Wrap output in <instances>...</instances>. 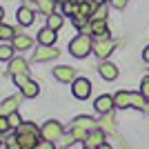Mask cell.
Here are the masks:
<instances>
[{
	"label": "cell",
	"instance_id": "1",
	"mask_svg": "<svg viewBox=\"0 0 149 149\" xmlns=\"http://www.w3.org/2000/svg\"><path fill=\"white\" fill-rule=\"evenodd\" d=\"M91 49H93V42H91V38H89L87 33H80V36H76L74 40L69 42V51H71V56H76V58H85Z\"/></svg>",
	"mask_w": 149,
	"mask_h": 149
},
{
	"label": "cell",
	"instance_id": "2",
	"mask_svg": "<svg viewBox=\"0 0 149 149\" xmlns=\"http://www.w3.org/2000/svg\"><path fill=\"white\" fill-rule=\"evenodd\" d=\"M40 136H42L45 140L56 143V140H60V138H62V125L58 123V120H49V123H45L42 134H40Z\"/></svg>",
	"mask_w": 149,
	"mask_h": 149
},
{
	"label": "cell",
	"instance_id": "3",
	"mask_svg": "<svg viewBox=\"0 0 149 149\" xmlns=\"http://www.w3.org/2000/svg\"><path fill=\"white\" fill-rule=\"evenodd\" d=\"M71 93H74L78 100L89 98V93H91V82H89L87 78H76L74 85H71Z\"/></svg>",
	"mask_w": 149,
	"mask_h": 149
},
{
	"label": "cell",
	"instance_id": "4",
	"mask_svg": "<svg viewBox=\"0 0 149 149\" xmlns=\"http://www.w3.org/2000/svg\"><path fill=\"white\" fill-rule=\"evenodd\" d=\"M113 47H116V42H113L111 38H102V40H98V42L93 45V54L105 60V58H109L113 54Z\"/></svg>",
	"mask_w": 149,
	"mask_h": 149
},
{
	"label": "cell",
	"instance_id": "5",
	"mask_svg": "<svg viewBox=\"0 0 149 149\" xmlns=\"http://www.w3.org/2000/svg\"><path fill=\"white\" fill-rule=\"evenodd\" d=\"M60 56V51L56 49V47H40L38 51H33V62H47V60H54V58H58Z\"/></svg>",
	"mask_w": 149,
	"mask_h": 149
},
{
	"label": "cell",
	"instance_id": "6",
	"mask_svg": "<svg viewBox=\"0 0 149 149\" xmlns=\"http://www.w3.org/2000/svg\"><path fill=\"white\" fill-rule=\"evenodd\" d=\"M54 78L60 82H74L76 80V69L67 67V65H60V67L54 69Z\"/></svg>",
	"mask_w": 149,
	"mask_h": 149
},
{
	"label": "cell",
	"instance_id": "7",
	"mask_svg": "<svg viewBox=\"0 0 149 149\" xmlns=\"http://www.w3.org/2000/svg\"><path fill=\"white\" fill-rule=\"evenodd\" d=\"M16 140L22 149H38V136L36 134H16Z\"/></svg>",
	"mask_w": 149,
	"mask_h": 149
},
{
	"label": "cell",
	"instance_id": "8",
	"mask_svg": "<svg viewBox=\"0 0 149 149\" xmlns=\"http://www.w3.org/2000/svg\"><path fill=\"white\" fill-rule=\"evenodd\" d=\"M89 27H91V33L98 38V40H102V38H109L107 20H91V22H89Z\"/></svg>",
	"mask_w": 149,
	"mask_h": 149
},
{
	"label": "cell",
	"instance_id": "9",
	"mask_svg": "<svg viewBox=\"0 0 149 149\" xmlns=\"http://www.w3.org/2000/svg\"><path fill=\"white\" fill-rule=\"evenodd\" d=\"M96 111L98 113H109L113 109V107H116V102H113V96H100L98 100H96Z\"/></svg>",
	"mask_w": 149,
	"mask_h": 149
},
{
	"label": "cell",
	"instance_id": "10",
	"mask_svg": "<svg viewBox=\"0 0 149 149\" xmlns=\"http://www.w3.org/2000/svg\"><path fill=\"white\" fill-rule=\"evenodd\" d=\"M56 36H58V33L51 29V27H45V29H40V33H38V42L45 45V47H54Z\"/></svg>",
	"mask_w": 149,
	"mask_h": 149
},
{
	"label": "cell",
	"instance_id": "11",
	"mask_svg": "<svg viewBox=\"0 0 149 149\" xmlns=\"http://www.w3.org/2000/svg\"><path fill=\"white\" fill-rule=\"evenodd\" d=\"M98 71H100V76H102L105 80H116V78H118V67L111 65V62H107V60L98 67Z\"/></svg>",
	"mask_w": 149,
	"mask_h": 149
},
{
	"label": "cell",
	"instance_id": "12",
	"mask_svg": "<svg viewBox=\"0 0 149 149\" xmlns=\"http://www.w3.org/2000/svg\"><path fill=\"white\" fill-rule=\"evenodd\" d=\"M71 127H80V129H87V131H93L98 129V120L89 118V116H78V118L71 123Z\"/></svg>",
	"mask_w": 149,
	"mask_h": 149
},
{
	"label": "cell",
	"instance_id": "13",
	"mask_svg": "<svg viewBox=\"0 0 149 149\" xmlns=\"http://www.w3.org/2000/svg\"><path fill=\"white\" fill-rule=\"evenodd\" d=\"M18 105H20V98L18 96H11V98H7L2 105H0V113L2 116H9V113L18 111Z\"/></svg>",
	"mask_w": 149,
	"mask_h": 149
},
{
	"label": "cell",
	"instance_id": "14",
	"mask_svg": "<svg viewBox=\"0 0 149 149\" xmlns=\"http://www.w3.org/2000/svg\"><path fill=\"white\" fill-rule=\"evenodd\" d=\"M13 47H16V51L31 49V47H33V38H31V36H25V33H20V36L13 38Z\"/></svg>",
	"mask_w": 149,
	"mask_h": 149
},
{
	"label": "cell",
	"instance_id": "15",
	"mask_svg": "<svg viewBox=\"0 0 149 149\" xmlns=\"http://www.w3.org/2000/svg\"><path fill=\"white\" fill-rule=\"evenodd\" d=\"M16 16H18V22H20V25H25V27L33 22V11H31L29 7H20Z\"/></svg>",
	"mask_w": 149,
	"mask_h": 149
},
{
	"label": "cell",
	"instance_id": "16",
	"mask_svg": "<svg viewBox=\"0 0 149 149\" xmlns=\"http://www.w3.org/2000/svg\"><path fill=\"white\" fill-rule=\"evenodd\" d=\"M98 127H100L102 131H107V134H113V131H116V125H113L111 111H109V113H102V120L98 123Z\"/></svg>",
	"mask_w": 149,
	"mask_h": 149
},
{
	"label": "cell",
	"instance_id": "17",
	"mask_svg": "<svg viewBox=\"0 0 149 149\" xmlns=\"http://www.w3.org/2000/svg\"><path fill=\"white\" fill-rule=\"evenodd\" d=\"M105 143V131L100 129H93L91 134H89V138H87V145H91V147H100V145Z\"/></svg>",
	"mask_w": 149,
	"mask_h": 149
},
{
	"label": "cell",
	"instance_id": "18",
	"mask_svg": "<svg viewBox=\"0 0 149 149\" xmlns=\"http://www.w3.org/2000/svg\"><path fill=\"white\" fill-rule=\"evenodd\" d=\"M113 102H116V107H120V109L131 107V93L129 91H118L113 96Z\"/></svg>",
	"mask_w": 149,
	"mask_h": 149
},
{
	"label": "cell",
	"instance_id": "19",
	"mask_svg": "<svg viewBox=\"0 0 149 149\" xmlns=\"http://www.w3.org/2000/svg\"><path fill=\"white\" fill-rule=\"evenodd\" d=\"M9 71H11V76H16V74H29L27 62L22 60V58H16V60H11V65H9Z\"/></svg>",
	"mask_w": 149,
	"mask_h": 149
},
{
	"label": "cell",
	"instance_id": "20",
	"mask_svg": "<svg viewBox=\"0 0 149 149\" xmlns=\"http://www.w3.org/2000/svg\"><path fill=\"white\" fill-rule=\"evenodd\" d=\"M62 9H65V13L67 16H80V2L78 0H67V2H62Z\"/></svg>",
	"mask_w": 149,
	"mask_h": 149
},
{
	"label": "cell",
	"instance_id": "21",
	"mask_svg": "<svg viewBox=\"0 0 149 149\" xmlns=\"http://www.w3.org/2000/svg\"><path fill=\"white\" fill-rule=\"evenodd\" d=\"M20 89H22V96H27V98H36L38 93H40V87H38L36 82H31V80L27 82V85H22Z\"/></svg>",
	"mask_w": 149,
	"mask_h": 149
},
{
	"label": "cell",
	"instance_id": "22",
	"mask_svg": "<svg viewBox=\"0 0 149 149\" xmlns=\"http://www.w3.org/2000/svg\"><path fill=\"white\" fill-rule=\"evenodd\" d=\"M38 9L42 13H47V16H51V13H56L54 9H56V0H38Z\"/></svg>",
	"mask_w": 149,
	"mask_h": 149
},
{
	"label": "cell",
	"instance_id": "23",
	"mask_svg": "<svg viewBox=\"0 0 149 149\" xmlns=\"http://www.w3.org/2000/svg\"><path fill=\"white\" fill-rule=\"evenodd\" d=\"M62 22H65V20H62V16L60 13H51V16H47V27H51V29L54 31H58L62 27Z\"/></svg>",
	"mask_w": 149,
	"mask_h": 149
},
{
	"label": "cell",
	"instance_id": "24",
	"mask_svg": "<svg viewBox=\"0 0 149 149\" xmlns=\"http://www.w3.org/2000/svg\"><path fill=\"white\" fill-rule=\"evenodd\" d=\"M16 134H36L38 136V134H42V129H38L36 125H31V123H22L18 129H16Z\"/></svg>",
	"mask_w": 149,
	"mask_h": 149
},
{
	"label": "cell",
	"instance_id": "25",
	"mask_svg": "<svg viewBox=\"0 0 149 149\" xmlns=\"http://www.w3.org/2000/svg\"><path fill=\"white\" fill-rule=\"evenodd\" d=\"M107 16H109V9H107V2H102V5L96 7V11H93L91 20H107Z\"/></svg>",
	"mask_w": 149,
	"mask_h": 149
},
{
	"label": "cell",
	"instance_id": "26",
	"mask_svg": "<svg viewBox=\"0 0 149 149\" xmlns=\"http://www.w3.org/2000/svg\"><path fill=\"white\" fill-rule=\"evenodd\" d=\"M18 36V31L16 27H9V25H0V38L2 40H9V38H16Z\"/></svg>",
	"mask_w": 149,
	"mask_h": 149
},
{
	"label": "cell",
	"instance_id": "27",
	"mask_svg": "<svg viewBox=\"0 0 149 149\" xmlns=\"http://www.w3.org/2000/svg\"><path fill=\"white\" fill-rule=\"evenodd\" d=\"M145 105H147V98H145L143 93H131V107H136V109H145Z\"/></svg>",
	"mask_w": 149,
	"mask_h": 149
},
{
	"label": "cell",
	"instance_id": "28",
	"mask_svg": "<svg viewBox=\"0 0 149 149\" xmlns=\"http://www.w3.org/2000/svg\"><path fill=\"white\" fill-rule=\"evenodd\" d=\"M89 134H91V131H87V129H80V127H71V136H74V140H87Z\"/></svg>",
	"mask_w": 149,
	"mask_h": 149
},
{
	"label": "cell",
	"instance_id": "29",
	"mask_svg": "<svg viewBox=\"0 0 149 149\" xmlns=\"http://www.w3.org/2000/svg\"><path fill=\"white\" fill-rule=\"evenodd\" d=\"M13 49H16V47H11V45H2V47H0V60H9Z\"/></svg>",
	"mask_w": 149,
	"mask_h": 149
},
{
	"label": "cell",
	"instance_id": "30",
	"mask_svg": "<svg viewBox=\"0 0 149 149\" xmlns=\"http://www.w3.org/2000/svg\"><path fill=\"white\" fill-rule=\"evenodd\" d=\"M7 118H9V125H11L13 129H18L20 125H22V120H20V116H18V111H13V113H9V116H7Z\"/></svg>",
	"mask_w": 149,
	"mask_h": 149
},
{
	"label": "cell",
	"instance_id": "31",
	"mask_svg": "<svg viewBox=\"0 0 149 149\" xmlns=\"http://www.w3.org/2000/svg\"><path fill=\"white\" fill-rule=\"evenodd\" d=\"M13 82H16L18 87L27 85V82H29V74H16V76H13Z\"/></svg>",
	"mask_w": 149,
	"mask_h": 149
},
{
	"label": "cell",
	"instance_id": "32",
	"mask_svg": "<svg viewBox=\"0 0 149 149\" xmlns=\"http://www.w3.org/2000/svg\"><path fill=\"white\" fill-rule=\"evenodd\" d=\"M140 93L149 100V78H143V82H140Z\"/></svg>",
	"mask_w": 149,
	"mask_h": 149
},
{
	"label": "cell",
	"instance_id": "33",
	"mask_svg": "<svg viewBox=\"0 0 149 149\" xmlns=\"http://www.w3.org/2000/svg\"><path fill=\"white\" fill-rule=\"evenodd\" d=\"M9 129H11V125H9V118H7V116H2V118H0V131H2V134H7Z\"/></svg>",
	"mask_w": 149,
	"mask_h": 149
},
{
	"label": "cell",
	"instance_id": "34",
	"mask_svg": "<svg viewBox=\"0 0 149 149\" xmlns=\"http://www.w3.org/2000/svg\"><path fill=\"white\" fill-rule=\"evenodd\" d=\"M38 149H54V143H51V140H40V143H38Z\"/></svg>",
	"mask_w": 149,
	"mask_h": 149
},
{
	"label": "cell",
	"instance_id": "35",
	"mask_svg": "<svg viewBox=\"0 0 149 149\" xmlns=\"http://www.w3.org/2000/svg\"><path fill=\"white\" fill-rule=\"evenodd\" d=\"M7 149H22V147L18 145V140L13 143V138H7Z\"/></svg>",
	"mask_w": 149,
	"mask_h": 149
},
{
	"label": "cell",
	"instance_id": "36",
	"mask_svg": "<svg viewBox=\"0 0 149 149\" xmlns=\"http://www.w3.org/2000/svg\"><path fill=\"white\" fill-rule=\"evenodd\" d=\"M129 0H111V5L116 7V9H125V5H127Z\"/></svg>",
	"mask_w": 149,
	"mask_h": 149
},
{
	"label": "cell",
	"instance_id": "37",
	"mask_svg": "<svg viewBox=\"0 0 149 149\" xmlns=\"http://www.w3.org/2000/svg\"><path fill=\"white\" fill-rule=\"evenodd\" d=\"M143 58L149 62V47H145V49H143Z\"/></svg>",
	"mask_w": 149,
	"mask_h": 149
},
{
	"label": "cell",
	"instance_id": "38",
	"mask_svg": "<svg viewBox=\"0 0 149 149\" xmlns=\"http://www.w3.org/2000/svg\"><path fill=\"white\" fill-rule=\"evenodd\" d=\"M98 149H111V145H107V143H102V145H100Z\"/></svg>",
	"mask_w": 149,
	"mask_h": 149
},
{
	"label": "cell",
	"instance_id": "39",
	"mask_svg": "<svg viewBox=\"0 0 149 149\" xmlns=\"http://www.w3.org/2000/svg\"><path fill=\"white\" fill-rule=\"evenodd\" d=\"M91 2H96V5H102V2H105V0H91Z\"/></svg>",
	"mask_w": 149,
	"mask_h": 149
},
{
	"label": "cell",
	"instance_id": "40",
	"mask_svg": "<svg viewBox=\"0 0 149 149\" xmlns=\"http://www.w3.org/2000/svg\"><path fill=\"white\" fill-rule=\"evenodd\" d=\"M145 111H147V113H149V100H147V105H145Z\"/></svg>",
	"mask_w": 149,
	"mask_h": 149
},
{
	"label": "cell",
	"instance_id": "41",
	"mask_svg": "<svg viewBox=\"0 0 149 149\" xmlns=\"http://www.w3.org/2000/svg\"><path fill=\"white\" fill-rule=\"evenodd\" d=\"M82 149H98V147H91V145H87V147H82Z\"/></svg>",
	"mask_w": 149,
	"mask_h": 149
},
{
	"label": "cell",
	"instance_id": "42",
	"mask_svg": "<svg viewBox=\"0 0 149 149\" xmlns=\"http://www.w3.org/2000/svg\"><path fill=\"white\" fill-rule=\"evenodd\" d=\"M69 149H80V147H69Z\"/></svg>",
	"mask_w": 149,
	"mask_h": 149
},
{
	"label": "cell",
	"instance_id": "43",
	"mask_svg": "<svg viewBox=\"0 0 149 149\" xmlns=\"http://www.w3.org/2000/svg\"><path fill=\"white\" fill-rule=\"evenodd\" d=\"M78 2H85V0H78Z\"/></svg>",
	"mask_w": 149,
	"mask_h": 149
}]
</instances>
